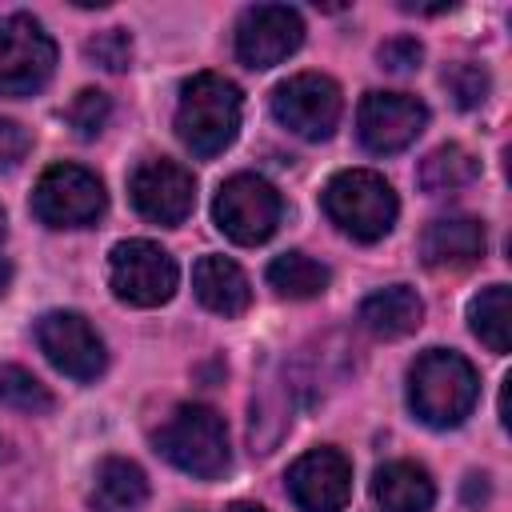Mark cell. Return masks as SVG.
Returning a JSON list of instances; mask_svg holds the SVG:
<instances>
[{
  "label": "cell",
  "mask_w": 512,
  "mask_h": 512,
  "mask_svg": "<svg viewBox=\"0 0 512 512\" xmlns=\"http://www.w3.org/2000/svg\"><path fill=\"white\" fill-rule=\"evenodd\" d=\"M240 112H244V100L232 80H224L220 72H196L180 88L176 136L188 152L204 160L220 156L240 132Z\"/></svg>",
  "instance_id": "cell-1"
},
{
  "label": "cell",
  "mask_w": 512,
  "mask_h": 512,
  "mask_svg": "<svg viewBox=\"0 0 512 512\" xmlns=\"http://www.w3.org/2000/svg\"><path fill=\"white\" fill-rule=\"evenodd\" d=\"M480 396L476 368L448 348H428L408 368V404L428 428H456Z\"/></svg>",
  "instance_id": "cell-2"
},
{
  "label": "cell",
  "mask_w": 512,
  "mask_h": 512,
  "mask_svg": "<svg viewBox=\"0 0 512 512\" xmlns=\"http://www.w3.org/2000/svg\"><path fill=\"white\" fill-rule=\"evenodd\" d=\"M324 212L328 220L348 232L352 240L360 244H372V240H384L396 224V192L392 184L380 176V172H368V168H348V172H336L328 184H324Z\"/></svg>",
  "instance_id": "cell-3"
},
{
  "label": "cell",
  "mask_w": 512,
  "mask_h": 512,
  "mask_svg": "<svg viewBox=\"0 0 512 512\" xmlns=\"http://www.w3.org/2000/svg\"><path fill=\"white\" fill-rule=\"evenodd\" d=\"M152 440L172 468L196 480H216L228 468V428H224V416L212 412L208 404L172 408V416L156 428Z\"/></svg>",
  "instance_id": "cell-4"
},
{
  "label": "cell",
  "mask_w": 512,
  "mask_h": 512,
  "mask_svg": "<svg viewBox=\"0 0 512 512\" xmlns=\"http://www.w3.org/2000/svg\"><path fill=\"white\" fill-rule=\"evenodd\" d=\"M280 192L264 180V176H252V172H240V176H228L212 200V220L216 228L232 240V244H264L276 224H280Z\"/></svg>",
  "instance_id": "cell-5"
},
{
  "label": "cell",
  "mask_w": 512,
  "mask_h": 512,
  "mask_svg": "<svg viewBox=\"0 0 512 512\" xmlns=\"http://www.w3.org/2000/svg\"><path fill=\"white\" fill-rule=\"evenodd\" d=\"M176 280H180L176 260L152 240H120L108 252V284H112L116 300H124L132 308L168 304L176 292Z\"/></svg>",
  "instance_id": "cell-6"
},
{
  "label": "cell",
  "mask_w": 512,
  "mask_h": 512,
  "mask_svg": "<svg viewBox=\"0 0 512 512\" xmlns=\"http://www.w3.org/2000/svg\"><path fill=\"white\" fill-rule=\"evenodd\" d=\"M56 72V44L40 20L12 12L0 16V96H32Z\"/></svg>",
  "instance_id": "cell-7"
},
{
  "label": "cell",
  "mask_w": 512,
  "mask_h": 512,
  "mask_svg": "<svg viewBox=\"0 0 512 512\" xmlns=\"http://www.w3.org/2000/svg\"><path fill=\"white\" fill-rule=\"evenodd\" d=\"M108 208L104 184L80 164H52L32 192V212L48 228H84L96 224Z\"/></svg>",
  "instance_id": "cell-8"
},
{
  "label": "cell",
  "mask_w": 512,
  "mask_h": 512,
  "mask_svg": "<svg viewBox=\"0 0 512 512\" xmlns=\"http://www.w3.org/2000/svg\"><path fill=\"white\" fill-rule=\"evenodd\" d=\"M340 112V88L320 72H296L272 88V116L300 140H328L340 124Z\"/></svg>",
  "instance_id": "cell-9"
},
{
  "label": "cell",
  "mask_w": 512,
  "mask_h": 512,
  "mask_svg": "<svg viewBox=\"0 0 512 512\" xmlns=\"http://www.w3.org/2000/svg\"><path fill=\"white\" fill-rule=\"evenodd\" d=\"M36 344L48 356V364L80 384L96 380L108 364L104 340L80 312H44L36 320Z\"/></svg>",
  "instance_id": "cell-10"
},
{
  "label": "cell",
  "mask_w": 512,
  "mask_h": 512,
  "mask_svg": "<svg viewBox=\"0 0 512 512\" xmlns=\"http://www.w3.org/2000/svg\"><path fill=\"white\" fill-rule=\"evenodd\" d=\"M128 196H132V208L152 220V224H164V228H176L192 216V204H196V180L184 164L176 160H144L132 180H128Z\"/></svg>",
  "instance_id": "cell-11"
},
{
  "label": "cell",
  "mask_w": 512,
  "mask_h": 512,
  "mask_svg": "<svg viewBox=\"0 0 512 512\" xmlns=\"http://www.w3.org/2000/svg\"><path fill=\"white\" fill-rule=\"evenodd\" d=\"M428 124V108L408 92H368L356 112L360 144L376 156L404 152Z\"/></svg>",
  "instance_id": "cell-12"
},
{
  "label": "cell",
  "mask_w": 512,
  "mask_h": 512,
  "mask_svg": "<svg viewBox=\"0 0 512 512\" xmlns=\"http://www.w3.org/2000/svg\"><path fill=\"white\" fill-rule=\"evenodd\" d=\"M304 40V20L288 4H256L236 20V56L248 68H272L288 60Z\"/></svg>",
  "instance_id": "cell-13"
},
{
  "label": "cell",
  "mask_w": 512,
  "mask_h": 512,
  "mask_svg": "<svg viewBox=\"0 0 512 512\" xmlns=\"http://www.w3.org/2000/svg\"><path fill=\"white\" fill-rule=\"evenodd\" d=\"M288 496L300 512H340L352 496V464L336 448H312L288 468Z\"/></svg>",
  "instance_id": "cell-14"
},
{
  "label": "cell",
  "mask_w": 512,
  "mask_h": 512,
  "mask_svg": "<svg viewBox=\"0 0 512 512\" xmlns=\"http://www.w3.org/2000/svg\"><path fill=\"white\" fill-rule=\"evenodd\" d=\"M488 236L472 216H440L420 236V256L428 268H468L484 256Z\"/></svg>",
  "instance_id": "cell-15"
},
{
  "label": "cell",
  "mask_w": 512,
  "mask_h": 512,
  "mask_svg": "<svg viewBox=\"0 0 512 512\" xmlns=\"http://www.w3.org/2000/svg\"><path fill=\"white\" fill-rule=\"evenodd\" d=\"M192 292L196 300L216 316H240L252 304L248 276L228 256H200L192 264Z\"/></svg>",
  "instance_id": "cell-16"
},
{
  "label": "cell",
  "mask_w": 512,
  "mask_h": 512,
  "mask_svg": "<svg viewBox=\"0 0 512 512\" xmlns=\"http://www.w3.org/2000/svg\"><path fill=\"white\" fill-rule=\"evenodd\" d=\"M372 496L384 504V512H428L436 500V484L424 464L388 460L372 476Z\"/></svg>",
  "instance_id": "cell-17"
},
{
  "label": "cell",
  "mask_w": 512,
  "mask_h": 512,
  "mask_svg": "<svg viewBox=\"0 0 512 512\" xmlns=\"http://www.w3.org/2000/svg\"><path fill=\"white\" fill-rule=\"evenodd\" d=\"M420 320H424V300L408 284H388V288L364 296V304H360V324L380 340H400V336L416 332Z\"/></svg>",
  "instance_id": "cell-18"
},
{
  "label": "cell",
  "mask_w": 512,
  "mask_h": 512,
  "mask_svg": "<svg viewBox=\"0 0 512 512\" xmlns=\"http://www.w3.org/2000/svg\"><path fill=\"white\" fill-rule=\"evenodd\" d=\"M148 500V480L140 464L124 456H108L96 468V488H92V508L96 512H136Z\"/></svg>",
  "instance_id": "cell-19"
},
{
  "label": "cell",
  "mask_w": 512,
  "mask_h": 512,
  "mask_svg": "<svg viewBox=\"0 0 512 512\" xmlns=\"http://www.w3.org/2000/svg\"><path fill=\"white\" fill-rule=\"evenodd\" d=\"M420 188L432 192V196H444V192H460L468 188L476 176H480V160L460 148V144H440L432 148L424 160H420Z\"/></svg>",
  "instance_id": "cell-20"
},
{
  "label": "cell",
  "mask_w": 512,
  "mask_h": 512,
  "mask_svg": "<svg viewBox=\"0 0 512 512\" xmlns=\"http://www.w3.org/2000/svg\"><path fill=\"white\" fill-rule=\"evenodd\" d=\"M468 324L488 344V352L504 356L512 348V312H508V284H488L468 304Z\"/></svg>",
  "instance_id": "cell-21"
},
{
  "label": "cell",
  "mask_w": 512,
  "mask_h": 512,
  "mask_svg": "<svg viewBox=\"0 0 512 512\" xmlns=\"http://www.w3.org/2000/svg\"><path fill=\"white\" fill-rule=\"evenodd\" d=\"M328 268L320 260H312L308 252H280L272 264H268V284L288 296V300H312L328 288Z\"/></svg>",
  "instance_id": "cell-22"
},
{
  "label": "cell",
  "mask_w": 512,
  "mask_h": 512,
  "mask_svg": "<svg viewBox=\"0 0 512 512\" xmlns=\"http://www.w3.org/2000/svg\"><path fill=\"white\" fill-rule=\"evenodd\" d=\"M0 404L12 408V412H28V416H40V412H52V392L20 364H4L0 368Z\"/></svg>",
  "instance_id": "cell-23"
},
{
  "label": "cell",
  "mask_w": 512,
  "mask_h": 512,
  "mask_svg": "<svg viewBox=\"0 0 512 512\" xmlns=\"http://www.w3.org/2000/svg\"><path fill=\"white\" fill-rule=\"evenodd\" d=\"M108 116H112V100H108L100 88H84V92H76V100L68 104V124H72L76 136H84V140L100 136L104 124H108Z\"/></svg>",
  "instance_id": "cell-24"
},
{
  "label": "cell",
  "mask_w": 512,
  "mask_h": 512,
  "mask_svg": "<svg viewBox=\"0 0 512 512\" xmlns=\"http://www.w3.org/2000/svg\"><path fill=\"white\" fill-rule=\"evenodd\" d=\"M444 88H448V96H452L460 108H480V104L488 100L492 80H488V72H484L480 64H452V68L444 72Z\"/></svg>",
  "instance_id": "cell-25"
},
{
  "label": "cell",
  "mask_w": 512,
  "mask_h": 512,
  "mask_svg": "<svg viewBox=\"0 0 512 512\" xmlns=\"http://www.w3.org/2000/svg\"><path fill=\"white\" fill-rule=\"evenodd\" d=\"M84 56L108 72H124L132 64V40L124 28H104L84 44Z\"/></svg>",
  "instance_id": "cell-26"
},
{
  "label": "cell",
  "mask_w": 512,
  "mask_h": 512,
  "mask_svg": "<svg viewBox=\"0 0 512 512\" xmlns=\"http://www.w3.org/2000/svg\"><path fill=\"white\" fill-rule=\"evenodd\" d=\"M376 60H380V68H388V72H416L420 68V60H424V48H420V40L416 36H392V40H384L380 44V52H376Z\"/></svg>",
  "instance_id": "cell-27"
},
{
  "label": "cell",
  "mask_w": 512,
  "mask_h": 512,
  "mask_svg": "<svg viewBox=\"0 0 512 512\" xmlns=\"http://www.w3.org/2000/svg\"><path fill=\"white\" fill-rule=\"evenodd\" d=\"M32 148L28 128H20L16 120H0V172H12Z\"/></svg>",
  "instance_id": "cell-28"
},
{
  "label": "cell",
  "mask_w": 512,
  "mask_h": 512,
  "mask_svg": "<svg viewBox=\"0 0 512 512\" xmlns=\"http://www.w3.org/2000/svg\"><path fill=\"white\" fill-rule=\"evenodd\" d=\"M488 500V476H480V472H472L468 480H464V504H484Z\"/></svg>",
  "instance_id": "cell-29"
},
{
  "label": "cell",
  "mask_w": 512,
  "mask_h": 512,
  "mask_svg": "<svg viewBox=\"0 0 512 512\" xmlns=\"http://www.w3.org/2000/svg\"><path fill=\"white\" fill-rule=\"evenodd\" d=\"M8 280H12V268H8V260L0 256V296L8 292Z\"/></svg>",
  "instance_id": "cell-30"
},
{
  "label": "cell",
  "mask_w": 512,
  "mask_h": 512,
  "mask_svg": "<svg viewBox=\"0 0 512 512\" xmlns=\"http://www.w3.org/2000/svg\"><path fill=\"white\" fill-rule=\"evenodd\" d=\"M224 512H268V508H260V504H244V500H240V504H228Z\"/></svg>",
  "instance_id": "cell-31"
},
{
  "label": "cell",
  "mask_w": 512,
  "mask_h": 512,
  "mask_svg": "<svg viewBox=\"0 0 512 512\" xmlns=\"http://www.w3.org/2000/svg\"><path fill=\"white\" fill-rule=\"evenodd\" d=\"M0 236H4V208H0Z\"/></svg>",
  "instance_id": "cell-32"
}]
</instances>
